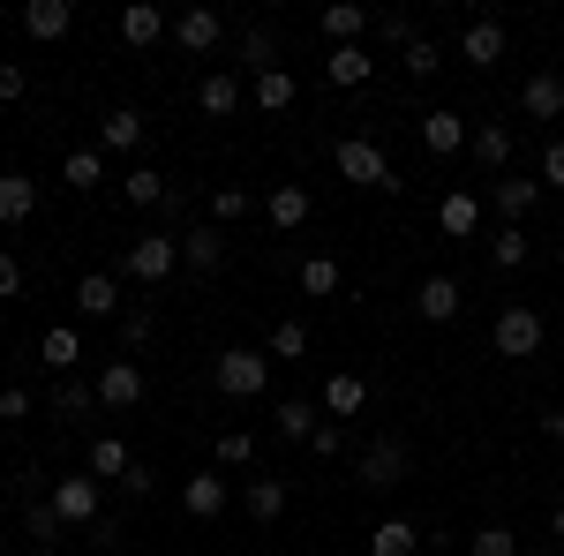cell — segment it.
<instances>
[{"mask_svg":"<svg viewBox=\"0 0 564 556\" xmlns=\"http://www.w3.org/2000/svg\"><path fill=\"white\" fill-rule=\"evenodd\" d=\"M113 331H121V346H151L159 324H151V308H121V316H113Z\"/></svg>","mask_w":564,"mask_h":556,"instance_id":"cell-45","label":"cell"},{"mask_svg":"<svg viewBox=\"0 0 564 556\" xmlns=\"http://www.w3.org/2000/svg\"><path fill=\"white\" fill-rule=\"evenodd\" d=\"M241 106V76H226V68H212L204 84H196V113H212V121H226Z\"/></svg>","mask_w":564,"mask_h":556,"instance_id":"cell-26","label":"cell"},{"mask_svg":"<svg viewBox=\"0 0 564 556\" xmlns=\"http://www.w3.org/2000/svg\"><path fill=\"white\" fill-rule=\"evenodd\" d=\"M377 39H384V45H399V53H406V45L422 39V31H414V15H377Z\"/></svg>","mask_w":564,"mask_h":556,"instance_id":"cell-47","label":"cell"},{"mask_svg":"<svg viewBox=\"0 0 564 556\" xmlns=\"http://www.w3.org/2000/svg\"><path fill=\"white\" fill-rule=\"evenodd\" d=\"M399 68H406V76H436V68H444V45H436V39H414L406 53H399Z\"/></svg>","mask_w":564,"mask_h":556,"instance_id":"cell-43","label":"cell"},{"mask_svg":"<svg viewBox=\"0 0 564 556\" xmlns=\"http://www.w3.org/2000/svg\"><path fill=\"white\" fill-rule=\"evenodd\" d=\"M98 143H106V151H143V113H135V106H113V113L98 121Z\"/></svg>","mask_w":564,"mask_h":556,"instance_id":"cell-30","label":"cell"},{"mask_svg":"<svg viewBox=\"0 0 564 556\" xmlns=\"http://www.w3.org/2000/svg\"><path fill=\"white\" fill-rule=\"evenodd\" d=\"M361 406H369V377H354V369L324 377V414H332V422H354Z\"/></svg>","mask_w":564,"mask_h":556,"instance_id":"cell-16","label":"cell"},{"mask_svg":"<svg viewBox=\"0 0 564 556\" xmlns=\"http://www.w3.org/2000/svg\"><path fill=\"white\" fill-rule=\"evenodd\" d=\"M542 436H550V444H564V406H550V414H542Z\"/></svg>","mask_w":564,"mask_h":556,"instance_id":"cell-54","label":"cell"},{"mask_svg":"<svg viewBox=\"0 0 564 556\" xmlns=\"http://www.w3.org/2000/svg\"><path fill=\"white\" fill-rule=\"evenodd\" d=\"M249 459H257V436L249 428H226L218 436V467H249Z\"/></svg>","mask_w":564,"mask_h":556,"instance_id":"cell-44","label":"cell"},{"mask_svg":"<svg viewBox=\"0 0 564 556\" xmlns=\"http://www.w3.org/2000/svg\"><path fill=\"white\" fill-rule=\"evenodd\" d=\"M489 346H497L505 361H527V353H542V308H527V301H505V308H497V324H489Z\"/></svg>","mask_w":564,"mask_h":556,"instance_id":"cell-3","label":"cell"},{"mask_svg":"<svg viewBox=\"0 0 564 556\" xmlns=\"http://www.w3.org/2000/svg\"><path fill=\"white\" fill-rule=\"evenodd\" d=\"M308 451H316V459H347V428H339V422H316Z\"/></svg>","mask_w":564,"mask_h":556,"instance_id":"cell-46","label":"cell"},{"mask_svg":"<svg viewBox=\"0 0 564 556\" xmlns=\"http://www.w3.org/2000/svg\"><path fill=\"white\" fill-rule=\"evenodd\" d=\"M174 39L188 45V53H212V45L226 39V23H218L212 8H181V15H174Z\"/></svg>","mask_w":564,"mask_h":556,"instance_id":"cell-24","label":"cell"},{"mask_svg":"<svg viewBox=\"0 0 564 556\" xmlns=\"http://www.w3.org/2000/svg\"><path fill=\"white\" fill-rule=\"evenodd\" d=\"M302 353H308V324H302V316L271 324V361H302Z\"/></svg>","mask_w":564,"mask_h":556,"instance_id":"cell-39","label":"cell"},{"mask_svg":"<svg viewBox=\"0 0 564 556\" xmlns=\"http://www.w3.org/2000/svg\"><path fill=\"white\" fill-rule=\"evenodd\" d=\"M135 459H129V444H121V436H98V444H90V481H121V473H129Z\"/></svg>","mask_w":564,"mask_h":556,"instance_id":"cell-33","label":"cell"},{"mask_svg":"<svg viewBox=\"0 0 564 556\" xmlns=\"http://www.w3.org/2000/svg\"><path fill=\"white\" fill-rule=\"evenodd\" d=\"M68 23H76V8H68V0H23V31H31L39 45L68 39Z\"/></svg>","mask_w":564,"mask_h":556,"instance_id":"cell-17","label":"cell"},{"mask_svg":"<svg viewBox=\"0 0 564 556\" xmlns=\"http://www.w3.org/2000/svg\"><path fill=\"white\" fill-rule=\"evenodd\" d=\"M271 428H279L286 444H308V436H316V406H308V399H279V414H271Z\"/></svg>","mask_w":564,"mask_h":556,"instance_id":"cell-35","label":"cell"},{"mask_svg":"<svg viewBox=\"0 0 564 556\" xmlns=\"http://www.w3.org/2000/svg\"><path fill=\"white\" fill-rule=\"evenodd\" d=\"M332 166H339V181H354V188H384V196H399V173H391L384 143H369V135H347V143L332 151Z\"/></svg>","mask_w":564,"mask_h":556,"instance_id":"cell-1","label":"cell"},{"mask_svg":"<svg viewBox=\"0 0 564 556\" xmlns=\"http://www.w3.org/2000/svg\"><path fill=\"white\" fill-rule=\"evenodd\" d=\"M249 98H257L263 113H286L294 106V76L286 68H263V76H249Z\"/></svg>","mask_w":564,"mask_h":556,"instance_id":"cell-34","label":"cell"},{"mask_svg":"<svg viewBox=\"0 0 564 556\" xmlns=\"http://www.w3.org/2000/svg\"><path fill=\"white\" fill-rule=\"evenodd\" d=\"M39 361L53 369V377H76V361H84V331H76V324H53V331L39 339Z\"/></svg>","mask_w":564,"mask_h":556,"instance_id":"cell-18","label":"cell"},{"mask_svg":"<svg viewBox=\"0 0 564 556\" xmlns=\"http://www.w3.org/2000/svg\"><path fill=\"white\" fill-rule=\"evenodd\" d=\"M354 473H361V489H399V481H406V444H399V436L361 444V451H354Z\"/></svg>","mask_w":564,"mask_h":556,"instance_id":"cell-5","label":"cell"},{"mask_svg":"<svg viewBox=\"0 0 564 556\" xmlns=\"http://www.w3.org/2000/svg\"><path fill=\"white\" fill-rule=\"evenodd\" d=\"M166 31H174V23H166V15H159L151 0H135V8H121V39H129L135 53H151V45L166 39Z\"/></svg>","mask_w":564,"mask_h":556,"instance_id":"cell-19","label":"cell"},{"mask_svg":"<svg viewBox=\"0 0 564 556\" xmlns=\"http://www.w3.org/2000/svg\"><path fill=\"white\" fill-rule=\"evenodd\" d=\"M489 263H497V279L527 263V233H520V226H497V241H489Z\"/></svg>","mask_w":564,"mask_h":556,"instance_id":"cell-38","label":"cell"},{"mask_svg":"<svg viewBox=\"0 0 564 556\" xmlns=\"http://www.w3.org/2000/svg\"><path fill=\"white\" fill-rule=\"evenodd\" d=\"M459 308H467V294H459V279H444V271L414 286V316H422V324H459Z\"/></svg>","mask_w":564,"mask_h":556,"instance_id":"cell-8","label":"cell"},{"mask_svg":"<svg viewBox=\"0 0 564 556\" xmlns=\"http://www.w3.org/2000/svg\"><path fill=\"white\" fill-rule=\"evenodd\" d=\"M61 181H68L76 196H90V188L106 181V159H98V151H68V159H61Z\"/></svg>","mask_w":564,"mask_h":556,"instance_id":"cell-37","label":"cell"},{"mask_svg":"<svg viewBox=\"0 0 564 556\" xmlns=\"http://www.w3.org/2000/svg\"><path fill=\"white\" fill-rule=\"evenodd\" d=\"M53 512H61V526H98V481L90 473H68V481H53V497H45Z\"/></svg>","mask_w":564,"mask_h":556,"instance_id":"cell-6","label":"cell"},{"mask_svg":"<svg viewBox=\"0 0 564 556\" xmlns=\"http://www.w3.org/2000/svg\"><path fill=\"white\" fill-rule=\"evenodd\" d=\"M369 76H377V53H369V45H332V61H324V84L361 90Z\"/></svg>","mask_w":564,"mask_h":556,"instance_id":"cell-11","label":"cell"},{"mask_svg":"<svg viewBox=\"0 0 564 556\" xmlns=\"http://www.w3.org/2000/svg\"><path fill=\"white\" fill-rule=\"evenodd\" d=\"M436 226H444L452 241H475V226H481V196H467V188H452V196L436 204Z\"/></svg>","mask_w":564,"mask_h":556,"instance_id":"cell-21","label":"cell"},{"mask_svg":"<svg viewBox=\"0 0 564 556\" xmlns=\"http://www.w3.org/2000/svg\"><path fill=\"white\" fill-rule=\"evenodd\" d=\"M121 489H129V497H151V489H159V473H151V467H143V459H135V467L121 473Z\"/></svg>","mask_w":564,"mask_h":556,"instance_id":"cell-52","label":"cell"},{"mask_svg":"<svg viewBox=\"0 0 564 556\" xmlns=\"http://www.w3.org/2000/svg\"><path fill=\"white\" fill-rule=\"evenodd\" d=\"M467 151H475L481 166H512V151H520V143H512V129H505V121H475V135H467Z\"/></svg>","mask_w":564,"mask_h":556,"instance_id":"cell-22","label":"cell"},{"mask_svg":"<svg viewBox=\"0 0 564 556\" xmlns=\"http://www.w3.org/2000/svg\"><path fill=\"white\" fill-rule=\"evenodd\" d=\"M520 106H527V121H564V76H557V68H542V76H527Z\"/></svg>","mask_w":564,"mask_h":556,"instance_id":"cell-15","label":"cell"},{"mask_svg":"<svg viewBox=\"0 0 564 556\" xmlns=\"http://www.w3.org/2000/svg\"><path fill=\"white\" fill-rule=\"evenodd\" d=\"M31 90V76H23V61H0V106H15Z\"/></svg>","mask_w":564,"mask_h":556,"instance_id":"cell-49","label":"cell"},{"mask_svg":"<svg viewBox=\"0 0 564 556\" xmlns=\"http://www.w3.org/2000/svg\"><path fill=\"white\" fill-rule=\"evenodd\" d=\"M263 377H271V353L263 346H226L212 361V384L226 399H263Z\"/></svg>","mask_w":564,"mask_h":556,"instance_id":"cell-2","label":"cell"},{"mask_svg":"<svg viewBox=\"0 0 564 556\" xmlns=\"http://www.w3.org/2000/svg\"><path fill=\"white\" fill-rule=\"evenodd\" d=\"M294 279H302V294H308V301H332L339 286H347V271H339L332 257H302V271H294Z\"/></svg>","mask_w":564,"mask_h":556,"instance_id":"cell-31","label":"cell"},{"mask_svg":"<svg viewBox=\"0 0 564 556\" xmlns=\"http://www.w3.org/2000/svg\"><path fill=\"white\" fill-rule=\"evenodd\" d=\"M121 271H129L135 286H166V279L181 271V233H143V241H129Z\"/></svg>","mask_w":564,"mask_h":556,"instance_id":"cell-4","label":"cell"},{"mask_svg":"<svg viewBox=\"0 0 564 556\" xmlns=\"http://www.w3.org/2000/svg\"><path fill=\"white\" fill-rule=\"evenodd\" d=\"M459 61H467V68H497V61H505V23H497V15H475L467 39H459Z\"/></svg>","mask_w":564,"mask_h":556,"instance_id":"cell-9","label":"cell"},{"mask_svg":"<svg viewBox=\"0 0 564 556\" xmlns=\"http://www.w3.org/2000/svg\"><path fill=\"white\" fill-rule=\"evenodd\" d=\"M489 204H497V218H505V226H520V218L542 204V181H520V173H505V181H489Z\"/></svg>","mask_w":564,"mask_h":556,"instance_id":"cell-12","label":"cell"},{"mask_svg":"<svg viewBox=\"0 0 564 556\" xmlns=\"http://www.w3.org/2000/svg\"><path fill=\"white\" fill-rule=\"evenodd\" d=\"M23 526H31V542H45V549L61 542V512H53L45 497H31V504H23Z\"/></svg>","mask_w":564,"mask_h":556,"instance_id":"cell-42","label":"cell"},{"mask_svg":"<svg viewBox=\"0 0 564 556\" xmlns=\"http://www.w3.org/2000/svg\"><path fill=\"white\" fill-rule=\"evenodd\" d=\"M550 534H557V542H564V504H557V512H550Z\"/></svg>","mask_w":564,"mask_h":556,"instance_id":"cell-55","label":"cell"},{"mask_svg":"<svg viewBox=\"0 0 564 556\" xmlns=\"http://www.w3.org/2000/svg\"><path fill=\"white\" fill-rule=\"evenodd\" d=\"M241 61H249V76L279 68V39H271V31H241Z\"/></svg>","mask_w":564,"mask_h":556,"instance_id":"cell-41","label":"cell"},{"mask_svg":"<svg viewBox=\"0 0 564 556\" xmlns=\"http://www.w3.org/2000/svg\"><path fill=\"white\" fill-rule=\"evenodd\" d=\"M467 556H520V534L512 526H475L467 534Z\"/></svg>","mask_w":564,"mask_h":556,"instance_id":"cell-40","label":"cell"},{"mask_svg":"<svg viewBox=\"0 0 564 556\" xmlns=\"http://www.w3.org/2000/svg\"><path fill=\"white\" fill-rule=\"evenodd\" d=\"M414 549H422V526H414V519H377L369 556H414Z\"/></svg>","mask_w":564,"mask_h":556,"instance_id":"cell-29","label":"cell"},{"mask_svg":"<svg viewBox=\"0 0 564 556\" xmlns=\"http://www.w3.org/2000/svg\"><path fill=\"white\" fill-rule=\"evenodd\" d=\"M226 504H234V489H226L218 473H188V481H181V512L188 519H218Z\"/></svg>","mask_w":564,"mask_h":556,"instance_id":"cell-13","label":"cell"},{"mask_svg":"<svg viewBox=\"0 0 564 556\" xmlns=\"http://www.w3.org/2000/svg\"><path fill=\"white\" fill-rule=\"evenodd\" d=\"M249 204H257L249 188H218V196H212V218H218V226H226V218H249Z\"/></svg>","mask_w":564,"mask_h":556,"instance_id":"cell-48","label":"cell"},{"mask_svg":"<svg viewBox=\"0 0 564 556\" xmlns=\"http://www.w3.org/2000/svg\"><path fill=\"white\" fill-rule=\"evenodd\" d=\"M76 301H84V316H121V279L113 271H84L76 279Z\"/></svg>","mask_w":564,"mask_h":556,"instance_id":"cell-25","label":"cell"},{"mask_svg":"<svg viewBox=\"0 0 564 556\" xmlns=\"http://www.w3.org/2000/svg\"><path fill=\"white\" fill-rule=\"evenodd\" d=\"M15 294H23V257L0 249V301H15Z\"/></svg>","mask_w":564,"mask_h":556,"instance_id":"cell-50","label":"cell"},{"mask_svg":"<svg viewBox=\"0 0 564 556\" xmlns=\"http://www.w3.org/2000/svg\"><path fill=\"white\" fill-rule=\"evenodd\" d=\"M542 188H564V135L542 151Z\"/></svg>","mask_w":564,"mask_h":556,"instance_id":"cell-51","label":"cell"},{"mask_svg":"<svg viewBox=\"0 0 564 556\" xmlns=\"http://www.w3.org/2000/svg\"><path fill=\"white\" fill-rule=\"evenodd\" d=\"M520 556H557V549H520Z\"/></svg>","mask_w":564,"mask_h":556,"instance_id":"cell-56","label":"cell"},{"mask_svg":"<svg viewBox=\"0 0 564 556\" xmlns=\"http://www.w3.org/2000/svg\"><path fill=\"white\" fill-rule=\"evenodd\" d=\"M467 113H452V106H436V113H422V143H430V159H452V151H467Z\"/></svg>","mask_w":564,"mask_h":556,"instance_id":"cell-10","label":"cell"},{"mask_svg":"<svg viewBox=\"0 0 564 556\" xmlns=\"http://www.w3.org/2000/svg\"><path fill=\"white\" fill-rule=\"evenodd\" d=\"M241 512L257 519V526H271V519L286 512V481H279V473H263V481H249V489H241Z\"/></svg>","mask_w":564,"mask_h":556,"instance_id":"cell-28","label":"cell"},{"mask_svg":"<svg viewBox=\"0 0 564 556\" xmlns=\"http://www.w3.org/2000/svg\"><path fill=\"white\" fill-rule=\"evenodd\" d=\"M39 211V181L31 173H0V226H23Z\"/></svg>","mask_w":564,"mask_h":556,"instance_id":"cell-23","label":"cell"},{"mask_svg":"<svg viewBox=\"0 0 564 556\" xmlns=\"http://www.w3.org/2000/svg\"><path fill=\"white\" fill-rule=\"evenodd\" d=\"M369 23H377V15H369V8H354V0H332V8H324V39H332V45H361Z\"/></svg>","mask_w":564,"mask_h":556,"instance_id":"cell-27","label":"cell"},{"mask_svg":"<svg viewBox=\"0 0 564 556\" xmlns=\"http://www.w3.org/2000/svg\"><path fill=\"white\" fill-rule=\"evenodd\" d=\"M23 414H31V391L8 384V391H0V422H23Z\"/></svg>","mask_w":564,"mask_h":556,"instance_id":"cell-53","label":"cell"},{"mask_svg":"<svg viewBox=\"0 0 564 556\" xmlns=\"http://www.w3.org/2000/svg\"><path fill=\"white\" fill-rule=\"evenodd\" d=\"M121 196H129L135 211H159V204H166L174 188H166V173H159V166H135L129 181H121Z\"/></svg>","mask_w":564,"mask_h":556,"instance_id":"cell-32","label":"cell"},{"mask_svg":"<svg viewBox=\"0 0 564 556\" xmlns=\"http://www.w3.org/2000/svg\"><path fill=\"white\" fill-rule=\"evenodd\" d=\"M98 406H113V414L143 406V361H106L98 369Z\"/></svg>","mask_w":564,"mask_h":556,"instance_id":"cell-7","label":"cell"},{"mask_svg":"<svg viewBox=\"0 0 564 556\" xmlns=\"http://www.w3.org/2000/svg\"><path fill=\"white\" fill-rule=\"evenodd\" d=\"M263 218H271L279 233H294V226L308 218V188H302V181H279V188L263 196Z\"/></svg>","mask_w":564,"mask_h":556,"instance_id":"cell-20","label":"cell"},{"mask_svg":"<svg viewBox=\"0 0 564 556\" xmlns=\"http://www.w3.org/2000/svg\"><path fill=\"white\" fill-rule=\"evenodd\" d=\"M90 406H98V384H84V377H61V384H53V414H68V422H84Z\"/></svg>","mask_w":564,"mask_h":556,"instance_id":"cell-36","label":"cell"},{"mask_svg":"<svg viewBox=\"0 0 564 556\" xmlns=\"http://www.w3.org/2000/svg\"><path fill=\"white\" fill-rule=\"evenodd\" d=\"M181 263H188L196 279H212L218 263H226V233H218V226H188V233H181Z\"/></svg>","mask_w":564,"mask_h":556,"instance_id":"cell-14","label":"cell"}]
</instances>
